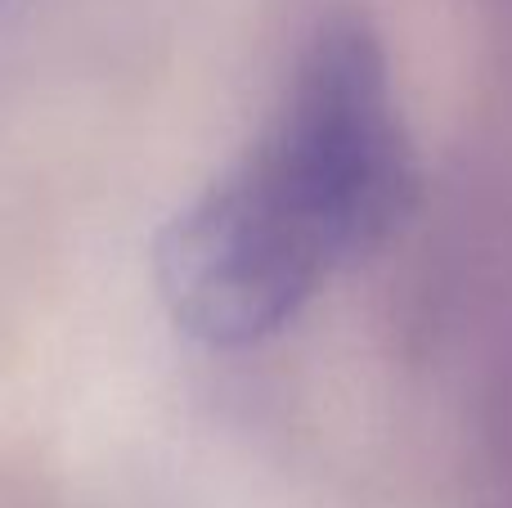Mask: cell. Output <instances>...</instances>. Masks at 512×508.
Returning <instances> with one entry per match:
<instances>
[{
	"mask_svg": "<svg viewBox=\"0 0 512 508\" xmlns=\"http://www.w3.org/2000/svg\"><path fill=\"white\" fill-rule=\"evenodd\" d=\"M418 162L378 36L324 23L256 140L153 243L171 324L239 351L292 324L342 270L391 239Z\"/></svg>",
	"mask_w": 512,
	"mask_h": 508,
	"instance_id": "obj_1",
	"label": "cell"
}]
</instances>
